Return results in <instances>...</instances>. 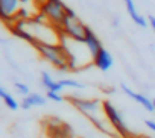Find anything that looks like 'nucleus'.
Wrapping results in <instances>:
<instances>
[{
    "label": "nucleus",
    "mask_w": 155,
    "mask_h": 138,
    "mask_svg": "<svg viewBox=\"0 0 155 138\" xmlns=\"http://www.w3.org/2000/svg\"><path fill=\"white\" fill-rule=\"evenodd\" d=\"M44 61L52 64L55 68L61 72H70L68 65V53L62 44H44V43H35L32 46Z\"/></svg>",
    "instance_id": "nucleus-1"
},
{
    "label": "nucleus",
    "mask_w": 155,
    "mask_h": 138,
    "mask_svg": "<svg viewBox=\"0 0 155 138\" xmlns=\"http://www.w3.org/2000/svg\"><path fill=\"white\" fill-rule=\"evenodd\" d=\"M87 27L81 20L79 17L76 15V12L73 9L68 8L67 11V15L62 21V26H61V34L70 40H74V41H79V43H84L85 40V32H87Z\"/></svg>",
    "instance_id": "nucleus-2"
},
{
    "label": "nucleus",
    "mask_w": 155,
    "mask_h": 138,
    "mask_svg": "<svg viewBox=\"0 0 155 138\" xmlns=\"http://www.w3.org/2000/svg\"><path fill=\"white\" fill-rule=\"evenodd\" d=\"M50 21V24H53L55 27L61 29L62 26V21L67 15V11H68V6L62 2V0H49L46 2L41 9H40Z\"/></svg>",
    "instance_id": "nucleus-3"
},
{
    "label": "nucleus",
    "mask_w": 155,
    "mask_h": 138,
    "mask_svg": "<svg viewBox=\"0 0 155 138\" xmlns=\"http://www.w3.org/2000/svg\"><path fill=\"white\" fill-rule=\"evenodd\" d=\"M67 100L79 111L82 115H85L88 120L96 117V115H101V114H105L104 111V102L97 100V99H78V97H67Z\"/></svg>",
    "instance_id": "nucleus-4"
},
{
    "label": "nucleus",
    "mask_w": 155,
    "mask_h": 138,
    "mask_svg": "<svg viewBox=\"0 0 155 138\" xmlns=\"http://www.w3.org/2000/svg\"><path fill=\"white\" fill-rule=\"evenodd\" d=\"M104 111H105L107 118L110 120V123L113 124V127L116 129V132L119 133L120 138H132V135H131L128 126L125 124L120 112L116 109V106L110 100H104Z\"/></svg>",
    "instance_id": "nucleus-5"
},
{
    "label": "nucleus",
    "mask_w": 155,
    "mask_h": 138,
    "mask_svg": "<svg viewBox=\"0 0 155 138\" xmlns=\"http://www.w3.org/2000/svg\"><path fill=\"white\" fill-rule=\"evenodd\" d=\"M23 8L21 0H0V17L6 26H11Z\"/></svg>",
    "instance_id": "nucleus-6"
},
{
    "label": "nucleus",
    "mask_w": 155,
    "mask_h": 138,
    "mask_svg": "<svg viewBox=\"0 0 155 138\" xmlns=\"http://www.w3.org/2000/svg\"><path fill=\"white\" fill-rule=\"evenodd\" d=\"M122 91H123L128 97H131L132 100H135L137 103H140L146 111H150V112H153V111H155V108H153V100H149L144 94L135 93L134 90H131V88H129V87H126V85H122Z\"/></svg>",
    "instance_id": "nucleus-7"
},
{
    "label": "nucleus",
    "mask_w": 155,
    "mask_h": 138,
    "mask_svg": "<svg viewBox=\"0 0 155 138\" xmlns=\"http://www.w3.org/2000/svg\"><path fill=\"white\" fill-rule=\"evenodd\" d=\"M113 56H111V53L107 50V49H101L99 50V53L94 56V59H93V64L99 68L101 72H108L110 68L113 67Z\"/></svg>",
    "instance_id": "nucleus-8"
},
{
    "label": "nucleus",
    "mask_w": 155,
    "mask_h": 138,
    "mask_svg": "<svg viewBox=\"0 0 155 138\" xmlns=\"http://www.w3.org/2000/svg\"><path fill=\"white\" fill-rule=\"evenodd\" d=\"M84 44H85L87 50L90 52V55L93 56V59H94V56L99 53V50L102 49V43H101V40L97 38V35H96V34H94V32H93L90 27H87Z\"/></svg>",
    "instance_id": "nucleus-9"
},
{
    "label": "nucleus",
    "mask_w": 155,
    "mask_h": 138,
    "mask_svg": "<svg viewBox=\"0 0 155 138\" xmlns=\"http://www.w3.org/2000/svg\"><path fill=\"white\" fill-rule=\"evenodd\" d=\"M123 2H125L126 11H128L129 17L134 20V23H135L137 26H140V27H146V26H147V21H146V18H144L141 14H138V11H137V8H135V5H134V0H123Z\"/></svg>",
    "instance_id": "nucleus-10"
},
{
    "label": "nucleus",
    "mask_w": 155,
    "mask_h": 138,
    "mask_svg": "<svg viewBox=\"0 0 155 138\" xmlns=\"http://www.w3.org/2000/svg\"><path fill=\"white\" fill-rule=\"evenodd\" d=\"M46 100H47V97H44L41 94H37V93H31L29 96H26L21 100L20 106L23 109H29L32 106H43V105H46Z\"/></svg>",
    "instance_id": "nucleus-11"
},
{
    "label": "nucleus",
    "mask_w": 155,
    "mask_h": 138,
    "mask_svg": "<svg viewBox=\"0 0 155 138\" xmlns=\"http://www.w3.org/2000/svg\"><path fill=\"white\" fill-rule=\"evenodd\" d=\"M41 82H43V85H44L47 90H50V91L61 93L62 88H64V87L59 84V81H53L52 76H50L47 72H43V73H41Z\"/></svg>",
    "instance_id": "nucleus-12"
},
{
    "label": "nucleus",
    "mask_w": 155,
    "mask_h": 138,
    "mask_svg": "<svg viewBox=\"0 0 155 138\" xmlns=\"http://www.w3.org/2000/svg\"><path fill=\"white\" fill-rule=\"evenodd\" d=\"M0 97L3 99V102H5V105L9 108V109H12V111H15L17 108H18V102L5 90V88H0Z\"/></svg>",
    "instance_id": "nucleus-13"
},
{
    "label": "nucleus",
    "mask_w": 155,
    "mask_h": 138,
    "mask_svg": "<svg viewBox=\"0 0 155 138\" xmlns=\"http://www.w3.org/2000/svg\"><path fill=\"white\" fill-rule=\"evenodd\" d=\"M59 84L62 87H68V88H78V90H82L84 85L81 82H76L73 79H59Z\"/></svg>",
    "instance_id": "nucleus-14"
},
{
    "label": "nucleus",
    "mask_w": 155,
    "mask_h": 138,
    "mask_svg": "<svg viewBox=\"0 0 155 138\" xmlns=\"http://www.w3.org/2000/svg\"><path fill=\"white\" fill-rule=\"evenodd\" d=\"M14 88L17 90V93L23 94L25 97L31 94V93H29V87H28L26 84H23V82H14Z\"/></svg>",
    "instance_id": "nucleus-15"
},
{
    "label": "nucleus",
    "mask_w": 155,
    "mask_h": 138,
    "mask_svg": "<svg viewBox=\"0 0 155 138\" xmlns=\"http://www.w3.org/2000/svg\"><path fill=\"white\" fill-rule=\"evenodd\" d=\"M46 97L50 99V100H53V102H58V103H61V102L64 100V97H62L59 93H56V91H50V90H47Z\"/></svg>",
    "instance_id": "nucleus-16"
},
{
    "label": "nucleus",
    "mask_w": 155,
    "mask_h": 138,
    "mask_svg": "<svg viewBox=\"0 0 155 138\" xmlns=\"http://www.w3.org/2000/svg\"><path fill=\"white\" fill-rule=\"evenodd\" d=\"M144 123H146V126H147L152 132H155V121H153V120H146Z\"/></svg>",
    "instance_id": "nucleus-17"
},
{
    "label": "nucleus",
    "mask_w": 155,
    "mask_h": 138,
    "mask_svg": "<svg viewBox=\"0 0 155 138\" xmlns=\"http://www.w3.org/2000/svg\"><path fill=\"white\" fill-rule=\"evenodd\" d=\"M147 20H149V26H150V27H152V30L155 32V17H153V15H149V17H147Z\"/></svg>",
    "instance_id": "nucleus-18"
},
{
    "label": "nucleus",
    "mask_w": 155,
    "mask_h": 138,
    "mask_svg": "<svg viewBox=\"0 0 155 138\" xmlns=\"http://www.w3.org/2000/svg\"><path fill=\"white\" fill-rule=\"evenodd\" d=\"M46 2H49V0H34V3H35V6L38 8V11L41 9V6H43Z\"/></svg>",
    "instance_id": "nucleus-19"
},
{
    "label": "nucleus",
    "mask_w": 155,
    "mask_h": 138,
    "mask_svg": "<svg viewBox=\"0 0 155 138\" xmlns=\"http://www.w3.org/2000/svg\"><path fill=\"white\" fill-rule=\"evenodd\" d=\"M153 108H155V100H153ZM153 112H155V111H153Z\"/></svg>",
    "instance_id": "nucleus-20"
}]
</instances>
